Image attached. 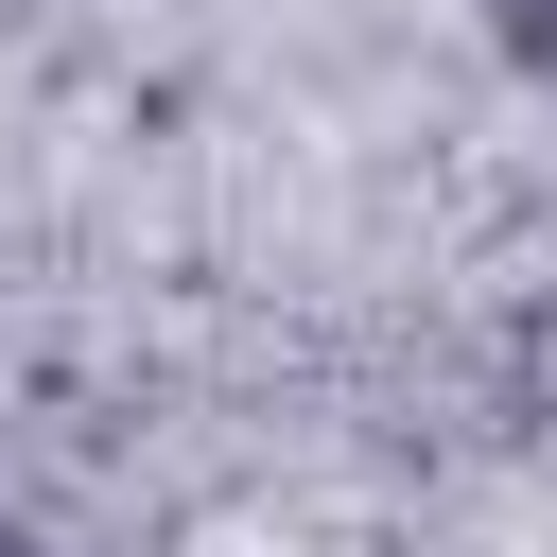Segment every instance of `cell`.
Segmentation results:
<instances>
[]
</instances>
